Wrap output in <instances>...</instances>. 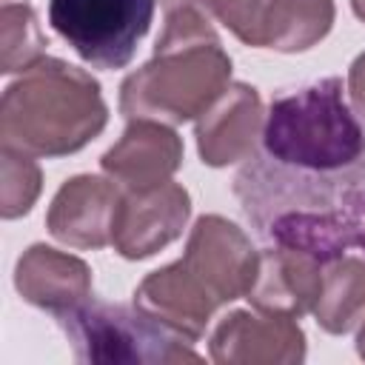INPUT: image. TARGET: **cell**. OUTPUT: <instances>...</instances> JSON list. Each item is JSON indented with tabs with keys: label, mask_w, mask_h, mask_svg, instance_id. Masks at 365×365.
Instances as JSON below:
<instances>
[{
	"label": "cell",
	"mask_w": 365,
	"mask_h": 365,
	"mask_svg": "<svg viewBox=\"0 0 365 365\" xmlns=\"http://www.w3.org/2000/svg\"><path fill=\"white\" fill-rule=\"evenodd\" d=\"M103 171L125 191L168 182L182 165L180 134L157 120H128L123 137L100 157Z\"/></svg>",
	"instance_id": "7c38bea8"
},
{
	"label": "cell",
	"mask_w": 365,
	"mask_h": 365,
	"mask_svg": "<svg viewBox=\"0 0 365 365\" xmlns=\"http://www.w3.org/2000/svg\"><path fill=\"white\" fill-rule=\"evenodd\" d=\"M43 188L40 165L31 154L3 145L0 151V214L3 220H17L31 211Z\"/></svg>",
	"instance_id": "d6986e66"
},
{
	"label": "cell",
	"mask_w": 365,
	"mask_h": 365,
	"mask_svg": "<svg viewBox=\"0 0 365 365\" xmlns=\"http://www.w3.org/2000/svg\"><path fill=\"white\" fill-rule=\"evenodd\" d=\"M262 125L265 111L259 91L248 83H228V88L197 117V151L211 168L248 160L262 143Z\"/></svg>",
	"instance_id": "30bf717a"
},
{
	"label": "cell",
	"mask_w": 365,
	"mask_h": 365,
	"mask_svg": "<svg viewBox=\"0 0 365 365\" xmlns=\"http://www.w3.org/2000/svg\"><path fill=\"white\" fill-rule=\"evenodd\" d=\"M348 94H351V108L365 125V51L351 63L348 71Z\"/></svg>",
	"instance_id": "44dd1931"
},
{
	"label": "cell",
	"mask_w": 365,
	"mask_h": 365,
	"mask_svg": "<svg viewBox=\"0 0 365 365\" xmlns=\"http://www.w3.org/2000/svg\"><path fill=\"white\" fill-rule=\"evenodd\" d=\"M120 200L123 191L111 177L77 174L54 194L46 214V228L54 240L71 248H103L111 242Z\"/></svg>",
	"instance_id": "8fae6325"
},
{
	"label": "cell",
	"mask_w": 365,
	"mask_h": 365,
	"mask_svg": "<svg viewBox=\"0 0 365 365\" xmlns=\"http://www.w3.org/2000/svg\"><path fill=\"white\" fill-rule=\"evenodd\" d=\"M231 83V57L220 34L197 9L165 17L145 66L120 86V111L128 120H157L165 125L197 120Z\"/></svg>",
	"instance_id": "7a4b0ae2"
},
{
	"label": "cell",
	"mask_w": 365,
	"mask_h": 365,
	"mask_svg": "<svg viewBox=\"0 0 365 365\" xmlns=\"http://www.w3.org/2000/svg\"><path fill=\"white\" fill-rule=\"evenodd\" d=\"M257 259L259 251L240 225L220 214H205L194 222L177 262L222 308L248 294L257 274Z\"/></svg>",
	"instance_id": "52a82bcc"
},
{
	"label": "cell",
	"mask_w": 365,
	"mask_h": 365,
	"mask_svg": "<svg viewBox=\"0 0 365 365\" xmlns=\"http://www.w3.org/2000/svg\"><path fill=\"white\" fill-rule=\"evenodd\" d=\"M157 0H51V29L94 68H123L154 20Z\"/></svg>",
	"instance_id": "8992f818"
},
{
	"label": "cell",
	"mask_w": 365,
	"mask_h": 365,
	"mask_svg": "<svg viewBox=\"0 0 365 365\" xmlns=\"http://www.w3.org/2000/svg\"><path fill=\"white\" fill-rule=\"evenodd\" d=\"M262 154L297 171L336 174L365 165V128L345 103L339 77H325L271 103Z\"/></svg>",
	"instance_id": "277c9868"
},
{
	"label": "cell",
	"mask_w": 365,
	"mask_h": 365,
	"mask_svg": "<svg viewBox=\"0 0 365 365\" xmlns=\"http://www.w3.org/2000/svg\"><path fill=\"white\" fill-rule=\"evenodd\" d=\"M322 288V262L305 251L271 245L259 251L254 282L245 299L262 314H282L299 319L314 311Z\"/></svg>",
	"instance_id": "4fadbf2b"
},
{
	"label": "cell",
	"mask_w": 365,
	"mask_h": 365,
	"mask_svg": "<svg viewBox=\"0 0 365 365\" xmlns=\"http://www.w3.org/2000/svg\"><path fill=\"white\" fill-rule=\"evenodd\" d=\"M160 6L165 11V17H171L177 11H185V9H197V11H202L205 17L214 20L217 9H220V0H160Z\"/></svg>",
	"instance_id": "7402d4cb"
},
{
	"label": "cell",
	"mask_w": 365,
	"mask_h": 365,
	"mask_svg": "<svg viewBox=\"0 0 365 365\" xmlns=\"http://www.w3.org/2000/svg\"><path fill=\"white\" fill-rule=\"evenodd\" d=\"M134 302L171 325L174 331L185 334L191 342H197L205 334V325L217 314V302L185 274L180 262L163 265L151 271L134 291Z\"/></svg>",
	"instance_id": "9a60e30c"
},
{
	"label": "cell",
	"mask_w": 365,
	"mask_h": 365,
	"mask_svg": "<svg viewBox=\"0 0 365 365\" xmlns=\"http://www.w3.org/2000/svg\"><path fill=\"white\" fill-rule=\"evenodd\" d=\"M188 217L191 197L174 180L143 191H123L111 245L125 259H145L174 242L182 234Z\"/></svg>",
	"instance_id": "ba28073f"
},
{
	"label": "cell",
	"mask_w": 365,
	"mask_h": 365,
	"mask_svg": "<svg viewBox=\"0 0 365 365\" xmlns=\"http://www.w3.org/2000/svg\"><path fill=\"white\" fill-rule=\"evenodd\" d=\"M14 288L29 305L60 317L91 297V268L74 254L37 242L17 259Z\"/></svg>",
	"instance_id": "5bb4252c"
},
{
	"label": "cell",
	"mask_w": 365,
	"mask_h": 365,
	"mask_svg": "<svg viewBox=\"0 0 365 365\" xmlns=\"http://www.w3.org/2000/svg\"><path fill=\"white\" fill-rule=\"evenodd\" d=\"M54 319L66 331L77 362L177 365L202 359L185 334L174 331L137 302L123 305L88 297L86 302Z\"/></svg>",
	"instance_id": "5b68a950"
},
{
	"label": "cell",
	"mask_w": 365,
	"mask_h": 365,
	"mask_svg": "<svg viewBox=\"0 0 365 365\" xmlns=\"http://www.w3.org/2000/svg\"><path fill=\"white\" fill-rule=\"evenodd\" d=\"M217 365H297L305 359V334L294 317L231 311L208 339Z\"/></svg>",
	"instance_id": "9c48e42d"
},
{
	"label": "cell",
	"mask_w": 365,
	"mask_h": 365,
	"mask_svg": "<svg viewBox=\"0 0 365 365\" xmlns=\"http://www.w3.org/2000/svg\"><path fill=\"white\" fill-rule=\"evenodd\" d=\"M334 26V0H274L268 20V43L274 51H305L317 46Z\"/></svg>",
	"instance_id": "e0dca14e"
},
{
	"label": "cell",
	"mask_w": 365,
	"mask_h": 365,
	"mask_svg": "<svg viewBox=\"0 0 365 365\" xmlns=\"http://www.w3.org/2000/svg\"><path fill=\"white\" fill-rule=\"evenodd\" d=\"M274 0H220L217 20L245 46L265 48Z\"/></svg>",
	"instance_id": "ffe728a7"
},
{
	"label": "cell",
	"mask_w": 365,
	"mask_h": 365,
	"mask_svg": "<svg viewBox=\"0 0 365 365\" xmlns=\"http://www.w3.org/2000/svg\"><path fill=\"white\" fill-rule=\"evenodd\" d=\"M234 194L271 245L305 251L322 265L351 248L365 251V165L317 174L259 151L234 177Z\"/></svg>",
	"instance_id": "6da1fadb"
},
{
	"label": "cell",
	"mask_w": 365,
	"mask_h": 365,
	"mask_svg": "<svg viewBox=\"0 0 365 365\" xmlns=\"http://www.w3.org/2000/svg\"><path fill=\"white\" fill-rule=\"evenodd\" d=\"M0 71H29L46 57V37L40 31L31 0H0Z\"/></svg>",
	"instance_id": "ac0fdd59"
},
{
	"label": "cell",
	"mask_w": 365,
	"mask_h": 365,
	"mask_svg": "<svg viewBox=\"0 0 365 365\" xmlns=\"http://www.w3.org/2000/svg\"><path fill=\"white\" fill-rule=\"evenodd\" d=\"M356 354L365 359V319H362V328H359V334H356Z\"/></svg>",
	"instance_id": "603a6c76"
},
{
	"label": "cell",
	"mask_w": 365,
	"mask_h": 365,
	"mask_svg": "<svg viewBox=\"0 0 365 365\" xmlns=\"http://www.w3.org/2000/svg\"><path fill=\"white\" fill-rule=\"evenodd\" d=\"M311 314L328 334H348L365 319V257L345 254L322 265V288Z\"/></svg>",
	"instance_id": "2e32d148"
},
{
	"label": "cell",
	"mask_w": 365,
	"mask_h": 365,
	"mask_svg": "<svg viewBox=\"0 0 365 365\" xmlns=\"http://www.w3.org/2000/svg\"><path fill=\"white\" fill-rule=\"evenodd\" d=\"M351 9H354V14L365 23V0H351Z\"/></svg>",
	"instance_id": "cb8c5ba5"
},
{
	"label": "cell",
	"mask_w": 365,
	"mask_h": 365,
	"mask_svg": "<svg viewBox=\"0 0 365 365\" xmlns=\"http://www.w3.org/2000/svg\"><path fill=\"white\" fill-rule=\"evenodd\" d=\"M108 123L100 83L57 57H43L0 100V140L31 157H68Z\"/></svg>",
	"instance_id": "3957f363"
}]
</instances>
